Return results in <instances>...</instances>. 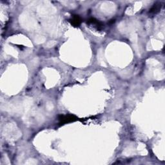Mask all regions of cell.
Wrapping results in <instances>:
<instances>
[{
  "label": "cell",
  "instance_id": "obj_1",
  "mask_svg": "<svg viewBox=\"0 0 165 165\" xmlns=\"http://www.w3.org/2000/svg\"><path fill=\"white\" fill-rule=\"evenodd\" d=\"M58 119L59 124H64L77 120V117L73 115H60L58 117Z\"/></svg>",
  "mask_w": 165,
  "mask_h": 165
},
{
  "label": "cell",
  "instance_id": "obj_2",
  "mask_svg": "<svg viewBox=\"0 0 165 165\" xmlns=\"http://www.w3.org/2000/svg\"><path fill=\"white\" fill-rule=\"evenodd\" d=\"M87 23L89 24H90L93 25L94 27H95L97 30H101L103 28V24L101 23L98 20H97L95 18H90Z\"/></svg>",
  "mask_w": 165,
  "mask_h": 165
},
{
  "label": "cell",
  "instance_id": "obj_3",
  "mask_svg": "<svg viewBox=\"0 0 165 165\" xmlns=\"http://www.w3.org/2000/svg\"><path fill=\"white\" fill-rule=\"evenodd\" d=\"M69 21L73 26H79L81 24V18L79 16L74 15L72 17V18L70 19Z\"/></svg>",
  "mask_w": 165,
  "mask_h": 165
},
{
  "label": "cell",
  "instance_id": "obj_4",
  "mask_svg": "<svg viewBox=\"0 0 165 165\" xmlns=\"http://www.w3.org/2000/svg\"><path fill=\"white\" fill-rule=\"evenodd\" d=\"M161 3H157L156 4H154L150 10L149 13L151 14H156L157 12H159L161 8Z\"/></svg>",
  "mask_w": 165,
  "mask_h": 165
}]
</instances>
